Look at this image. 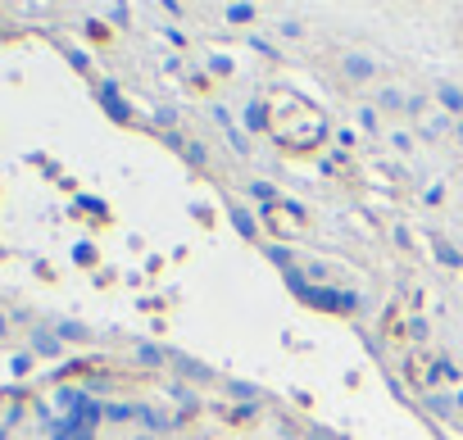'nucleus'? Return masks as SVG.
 <instances>
[{
    "instance_id": "3",
    "label": "nucleus",
    "mask_w": 463,
    "mask_h": 440,
    "mask_svg": "<svg viewBox=\"0 0 463 440\" xmlns=\"http://www.w3.org/2000/svg\"><path fill=\"white\" fill-rule=\"evenodd\" d=\"M395 368H400V377H404L413 390H422V386L431 381V350H422V345H409V350L395 359Z\"/></svg>"
},
{
    "instance_id": "2",
    "label": "nucleus",
    "mask_w": 463,
    "mask_h": 440,
    "mask_svg": "<svg viewBox=\"0 0 463 440\" xmlns=\"http://www.w3.org/2000/svg\"><path fill=\"white\" fill-rule=\"evenodd\" d=\"M382 336H386L391 359H400L409 345H418V341L409 336V304H404V300H395V304L386 309V318H382Z\"/></svg>"
},
{
    "instance_id": "1",
    "label": "nucleus",
    "mask_w": 463,
    "mask_h": 440,
    "mask_svg": "<svg viewBox=\"0 0 463 440\" xmlns=\"http://www.w3.org/2000/svg\"><path fill=\"white\" fill-rule=\"evenodd\" d=\"M264 123H269L273 141L287 145L291 154H309V150L323 141V132H327L323 114H318L305 96H291V91L269 96V105H264Z\"/></svg>"
}]
</instances>
